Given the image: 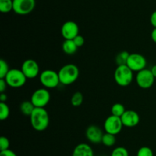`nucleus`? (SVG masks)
I'll list each match as a JSON object with an SVG mask.
<instances>
[{"instance_id": "obj_15", "label": "nucleus", "mask_w": 156, "mask_h": 156, "mask_svg": "<svg viewBox=\"0 0 156 156\" xmlns=\"http://www.w3.org/2000/svg\"><path fill=\"white\" fill-rule=\"evenodd\" d=\"M72 156H94V151L89 145L80 143L74 148Z\"/></svg>"}, {"instance_id": "obj_14", "label": "nucleus", "mask_w": 156, "mask_h": 156, "mask_svg": "<svg viewBox=\"0 0 156 156\" xmlns=\"http://www.w3.org/2000/svg\"><path fill=\"white\" fill-rule=\"evenodd\" d=\"M85 136L90 142L94 144L101 143L104 134L102 130L98 125H91L87 128Z\"/></svg>"}, {"instance_id": "obj_28", "label": "nucleus", "mask_w": 156, "mask_h": 156, "mask_svg": "<svg viewBox=\"0 0 156 156\" xmlns=\"http://www.w3.org/2000/svg\"><path fill=\"white\" fill-rule=\"evenodd\" d=\"M73 41L76 43V44L77 45L78 47H82V46H83L84 44H85V38H84L83 36H82V35H77V36L73 39Z\"/></svg>"}, {"instance_id": "obj_20", "label": "nucleus", "mask_w": 156, "mask_h": 156, "mask_svg": "<svg viewBox=\"0 0 156 156\" xmlns=\"http://www.w3.org/2000/svg\"><path fill=\"white\" fill-rule=\"evenodd\" d=\"M13 10V0H0V12L9 13Z\"/></svg>"}, {"instance_id": "obj_18", "label": "nucleus", "mask_w": 156, "mask_h": 156, "mask_svg": "<svg viewBox=\"0 0 156 156\" xmlns=\"http://www.w3.org/2000/svg\"><path fill=\"white\" fill-rule=\"evenodd\" d=\"M129 54H130L126 50H123V51H120V53L117 54L115 58V62L117 64V66L126 65Z\"/></svg>"}, {"instance_id": "obj_8", "label": "nucleus", "mask_w": 156, "mask_h": 156, "mask_svg": "<svg viewBox=\"0 0 156 156\" xmlns=\"http://www.w3.org/2000/svg\"><path fill=\"white\" fill-rule=\"evenodd\" d=\"M123 122L121 118L111 115L105 121L104 128L107 133L113 135H117L121 132L123 128Z\"/></svg>"}, {"instance_id": "obj_30", "label": "nucleus", "mask_w": 156, "mask_h": 156, "mask_svg": "<svg viewBox=\"0 0 156 156\" xmlns=\"http://www.w3.org/2000/svg\"><path fill=\"white\" fill-rule=\"evenodd\" d=\"M7 83L5 79H0V93H5L7 88Z\"/></svg>"}, {"instance_id": "obj_33", "label": "nucleus", "mask_w": 156, "mask_h": 156, "mask_svg": "<svg viewBox=\"0 0 156 156\" xmlns=\"http://www.w3.org/2000/svg\"><path fill=\"white\" fill-rule=\"evenodd\" d=\"M151 38H152V41L156 43V28H154V29L152 30V33H151Z\"/></svg>"}, {"instance_id": "obj_32", "label": "nucleus", "mask_w": 156, "mask_h": 156, "mask_svg": "<svg viewBox=\"0 0 156 156\" xmlns=\"http://www.w3.org/2000/svg\"><path fill=\"white\" fill-rule=\"evenodd\" d=\"M8 97H7V95L6 93H0V101L2 102H5L6 100H7Z\"/></svg>"}, {"instance_id": "obj_1", "label": "nucleus", "mask_w": 156, "mask_h": 156, "mask_svg": "<svg viewBox=\"0 0 156 156\" xmlns=\"http://www.w3.org/2000/svg\"><path fill=\"white\" fill-rule=\"evenodd\" d=\"M30 124L34 130L42 132L47 129L50 124L49 113L44 108L35 107L30 116Z\"/></svg>"}, {"instance_id": "obj_24", "label": "nucleus", "mask_w": 156, "mask_h": 156, "mask_svg": "<svg viewBox=\"0 0 156 156\" xmlns=\"http://www.w3.org/2000/svg\"><path fill=\"white\" fill-rule=\"evenodd\" d=\"M9 64L5 60H0V79H5L9 71Z\"/></svg>"}, {"instance_id": "obj_10", "label": "nucleus", "mask_w": 156, "mask_h": 156, "mask_svg": "<svg viewBox=\"0 0 156 156\" xmlns=\"http://www.w3.org/2000/svg\"><path fill=\"white\" fill-rule=\"evenodd\" d=\"M147 64L146 58L138 53L130 54L128 58L126 65L133 72H139L146 68Z\"/></svg>"}, {"instance_id": "obj_22", "label": "nucleus", "mask_w": 156, "mask_h": 156, "mask_svg": "<svg viewBox=\"0 0 156 156\" xmlns=\"http://www.w3.org/2000/svg\"><path fill=\"white\" fill-rule=\"evenodd\" d=\"M10 115V109L5 102H0V119L5 120Z\"/></svg>"}, {"instance_id": "obj_3", "label": "nucleus", "mask_w": 156, "mask_h": 156, "mask_svg": "<svg viewBox=\"0 0 156 156\" xmlns=\"http://www.w3.org/2000/svg\"><path fill=\"white\" fill-rule=\"evenodd\" d=\"M114 80L120 87H127L133 80V71L127 65L117 66L114 71Z\"/></svg>"}, {"instance_id": "obj_13", "label": "nucleus", "mask_w": 156, "mask_h": 156, "mask_svg": "<svg viewBox=\"0 0 156 156\" xmlns=\"http://www.w3.org/2000/svg\"><path fill=\"white\" fill-rule=\"evenodd\" d=\"M120 118H121L123 126L128 127V128L136 126L140 122V115L134 110H126V112Z\"/></svg>"}, {"instance_id": "obj_26", "label": "nucleus", "mask_w": 156, "mask_h": 156, "mask_svg": "<svg viewBox=\"0 0 156 156\" xmlns=\"http://www.w3.org/2000/svg\"><path fill=\"white\" fill-rule=\"evenodd\" d=\"M136 156H154V154L149 147L143 146L138 150Z\"/></svg>"}, {"instance_id": "obj_21", "label": "nucleus", "mask_w": 156, "mask_h": 156, "mask_svg": "<svg viewBox=\"0 0 156 156\" xmlns=\"http://www.w3.org/2000/svg\"><path fill=\"white\" fill-rule=\"evenodd\" d=\"M125 112H126V110H125L124 106L123 104L120 103V102H117V103L114 104L111 107V114L113 116L121 117Z\"/></svg>"}, {"instance_id": "obj_5", "label": "nucleus", "mask_w": 156, "mask_h": 156, "mask_svg": "<svg viewBox=\"0 0 156 156\" xmlns=\"http://www.w3.org/2000/svg\"><path fill=\"white\" fill-rule=\"evenodd\" d=\"M40 82L45 88L53 89L58 87L59 81L58 72L53 70H45L40 74Z\"/></svg>"}, {"instance_id": "obj_27", "label": "nucleus", "mask_w": 156, "mask_h": 156, "mask_svg": "<svg viewBox=\"0 0 156 156\" xmlns=\"http://www.w3.org/2000/svg\"><path fill=\"white\" fill-rule=\"evenodd\" d=\"M9 139L5 136H2L0 138V151H5V150L9 149Z\"/></svg>"}, {"instance_id": "obj_23", "label": "nucleus", "mask_w": 156, "mask_h": 156, "mask_svg": "<svg viewBox=\"0 0 156 156\" xmlns=\"http://www.w3.org/2000/svg\"><path fill=\"white\" fill-rule=\"evenodd\" d=\"M83 102V95L80 92H76L72 96L71 104L73 106H79Z\"/></svg>"}, {"instance_id": "obj_9", "label": "nucleus", "mask_w": 156, "mask_h": 156, "mask_svg": "<svg viewBox=\"0 0 156 156\" xmlns=\"http://www.w3.org/2000/svg\"><path fill=\"white\" fill-rule=\"evenodd\" d=\"M35 0H13V11L20 15L30 14L34 9Z\"/></svg>"}, {"instance_id": "obj_34", "label": "nucleus", "mask_w": 156, "mask_h": 156, "mask_svg": "<svg viewBox=\"0 0 156 156\" xmlns=\"http://www.w3.org/2000/svg\"><path fill=\"white\" fill-rule=\"evenodd\" d=\"M151 71H152V74H153V76L156 78V64H155V65H154L153 67H152V68H151Z\"/></svg>"}, {"instance_id": "obj_16", "label": "nucleus", "mask_w": 156, "mask_h": 156, "mask_svg": "<svg viewBox=\"0 0 156 156\" xmlns=\"http://www.w3.org/2000/svg\"><path fill=\"white\" fill-rule=\"evenodd\" d=\"M78 47L73 40H65L62 43V50L68 55L74 54L77 51Z\"/></svg>"}, {"instance_id": "obj_6", "label": "nucleus", "mask_w": 156, "mask_h": 156, "mask_svg": "<svg viewBox=\"0 0 156 156\" xmlns=\"http://www.w3.org/2000/svg\"><path fill=\"white\" fill-rule=\"evenodd\" d=\"M50 100V93L46 88H40L35 90L30 97V101L35 107L44 108Z\"/></svg>"}, {"instance_id": "obj_12", "label": "nucleus", "mask_w": 156, "mask_h": 156, "mask_svg": "<svg viewBox=\"0 0 156 156\" xmlns=\"http://www.w3.org/2000/svg\"><path fill=\"white\" fill-rule=\"evenodd\" d=\"M79 28L73 21H67L61 27V35L65 40H73L79 35Z\"/></svg>"}, {"instance_id": "obj_29", "label": "nucleus", "mask_w": 156, "mask_h": 156, "mask_svg": "<svg viewBox=\"0 0 156 156\" xmlns=\"http://www.w3.org/2000/svg\"><path fill=\"white\" fill-rule=\"evenodd\" d=\"M0 156H17V154L13 151L10 149L0 151Z\"/></svg>"}, {"instance_id": "obj_2", "label": "nucleus", "mask_w": 156, "mask_h": 156, "mask_svg": "<svg viewBox=\"0 0 156 156\" xmlns=\"http://www.w3.org/2000/svg\"><path fill=\"white\" fill-rule=\"evenodd\" d=\"M60 84L70 85L76 82L79 76V69L76 64H68L62 66L58 72Z\"/></svg>"}, {"instance_id": "obj_4", "label": "nucleus", "mask_w": 156, "mask_h": 156, "mask_svg": "<svg viewBox=\"0 0 156 156\" xmlns=\"http://www.w3.org/2000/svg\"><path fill=\"white\" fill-rule=\"evenodd\" d=\"M27 78L20 69H10L5 77L8 86L13 88H20L26 84Z\"/></svg>"}, {"instance_id": "obj_11", "label": "nucleus", "mask_w": 156, "mask_h": 156, "mask_svg": "<svg viewBox=\"0 0 156 156\" xmlns=\"http://www.w3.org/2000/svg\"><path fill=\"white\" fill-rule=\"evenodd\" d=\"M21 70L27 79H34L40 73L39 65L33 59L25 60L21 65Z\"/></svg>"}, {"instance_id": "obj_17", "label": "nucleus", "mask_w": 156, "mask_h": 156, "mask_svg": "<svg viewBox=\"0 0 156 156\" xmlns=\"http://www.w3.org/2000/svg\"><path fill=\"white\" fill-rule=\"evenodd\" d=\"M34 109L35 106L30 100L23 101L20 105V110H21V113L26 116H30Z\"/></svg>"}, {"instance_id": "obj_19", "label": "nucleus", "mask_w": 156, "mask_h": 156, "mask_svg": "<svg viewBox=\"0 0 156 156\" xmlns=\"http://www.w3.org/2000/svg\"><path fill=\"white\" fill-rule=\"evenodd\" d=\"M116 136L110 133H105L102 137L101 143L104 144V145L107 147H112L115 145L116 143Z\"/></svg>"}, {"instance_id": "obj_7", "label": "nucleus", "mask_w": 156, "mask_h": 156, "mask_svg": "<svg viewBox=\"0 0 156 156\" xmlns=\"http://www.w3.org/2000/svg\"><path fill=\"white\" fill-rule=\"evenodd\" d=\"M155 77L153 76L151 70L146 68L137 72L136 76L137 85L142 89H149L152 87L155 82Z\"/></svg>"}, {"instance_id": "obj_31", "label": "nucleus", "mask_w": 156, "mask_h": 156, "mask_svg": "<svg viewBox=\"0 0 156 156\" xmlns=\"http://www.w3.org/2000/svg\"><path fill=\"white\" fill-rule=\"evenodd\" d=\"M150 23L154 28H156V11L153 12L150 16Z\"/></svg>"}, {"instance_id": "obj_25", "label": "nucleus", "mask_w": 156, "mask_h": 156, "mask_svg": "<svg viewBox=\"0 0 156 156\" xmlns=\"http://www.w3.org/2000/svg\"><path fill=\"white\" fill-rule=\"evenodd\" d=\"M111 156H129V151L124 147H117L113 150Z\"/></svg>"}]
</instances>
